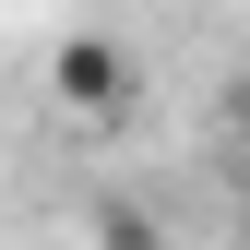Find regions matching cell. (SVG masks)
Masks as SVG:
<instances>
[{"label":"cell","instance_id":"obj_1","mask_svg":"<svg viewBox=\"0 0 250 250\" xmlns=\"http://www.w3.org/2000/svg\"><path fill=\"white\" fill-rule=\"evenodd\" d=\"M48 83H60V107H72V119H119V107H131V60H119L107 36H60Z\"/></svg>","mask_w":250,"mask_h":250},{"label":"cell","instance_id":"obj_4","mask_svg":"<svg viewBox=\"0 0 250 250\" xmlns=\"http://www.w3.org/2000/svg\"><path fill=\"white\" fill-rule=\"evenodd\" d=\"M238 250H250V203H238Z\"/></svg>","mask_w":250,"mask_h":250},{"label":"cell","instance_id":"obj_3","mask_svg":"<svg viewBox=\"0 0 250 250\" xmlns=\"http://www.w3.org/2000/svg\"><path fill=\"white\" fill-rule=\"evenodd\" d=\"M214 119H227V167H238V191H250V72L227 83V107H214Z\"/></svg>","mask_w":250,"mask_h":250},{"label":"cell","instance_id":"obj_2","mask_svg":"<svg viewBox=\"0 0 250 250\" xmlns=\"http://www.w3.org/2000/svg\"><path fill=\"white\" fill-rule=\"evenodd\" d=\"M96 250H167V227H155L143 203H107L96 214Z\"/></svg>","mask_w":250,"mask_h":250}]
</instances>
